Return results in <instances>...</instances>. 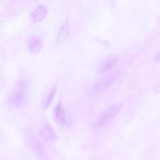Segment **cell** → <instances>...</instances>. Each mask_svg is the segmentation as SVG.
Here are the masks:
<instances>
[{
  "instance_id": "6da1fadb",
  "label": "cell",
  "mask_w": 160,
  "mask_h": 160,
  "mask_svg": "<svg viewBox=\"0 0 160 160\" xmlns=\"http://www.w3.org/2000/svg\"><path fill=\"white\" fill-rule=\"evenodd\" d=\"M28 89L27 81L25 79L19 80L9 97V104L15 108L25 106L28 102Z\"/></svg>"
},
{
  "instance_id": "7a4b0ae2",
  "label": "cell",
  "mask_w": 160,
  "mask_h": 160,
  "mask_svg": "<svg viewBox=\"0 0 160 160\" xmlns=\"http://www.w3.org/2000/svg\"><path fill=\"white\" fill-rule=\"evenodd\" d=\"M123 107L122 102H118L107 108L94 123V127L101 128L104 127L117 116Z\"/></svg>"
},
{
  "instance_id": "3957f363",
  "label": "cell",
  "mask_w": 160,
  "mask_h": 160,
  "mask_svg": "<svg viewBox=\"0 0 160 160\" xmlns=\"http://www.w3.org/2000/svg\"><path fill=\"white\" fill-rule=\"evenodd\" d=\"M118 73L115 72L97 82L92 89V93L97 94L110 87L118 78Z\"/></svg>"
},
{
  "instance_id": "277c9868",
  "label": "cell",
  "mask_w": 160,
  "mask_h": 160,
  "mask_svg": "<svg viewBox=\"0 0 160 160\" xmlns=\"http://www.w3.org/2000/svg\"><path fill=\"white\" fill-rule=\"evenodd\" d=\"M118 58L117 56H111L103 60L98 65L97 71L98 74L101 75L112 69L118 62Z\"/></svg>"
},
{
  "instance_id": "5b68a950",
  "label": "cell",
  "mask_w": 160,
  "mask_h": 160,
  "mask_svg": "<svg viewBox=\"0 0 160 160\" xmlns=\"http://www.w3.org/2000/svg\"><path fill=\"white\" fill-rule=\"evenodd\" d=\"M47 14L48 10L46 6L40 5L31 12L30 18L32 22L37 23L43 20Z\"/></svg>"
},
{
  "instance_id": "8992f818",
  "label": "cell",
  "mask_w": 160,
  "mask_h": 160,
  "mask_svg": "<svg viewBox=\"0 0 160 160\" xmlns=\"http://www.w3.org/2000/svg\"><path fill=\"white\" fill-rule=\"evenodd\" d=\"M41 136L48 142H56L57 140V136L52 126L46 123L43 125L40 132Z\"/></svg>"
},
{
  "instance_id": "52a82bcc",
  "label": "cell",
  "mask_w": 160,
  "mask_h": 160,
  "mask_svg": "<svg viewBox=\"0 0 160 160\" xmlns=\"http://www.w3.org/2000/svg\"><path fill=\"white\" fill-rule=\"evenodd\" d=\"M42 41L39 36H32L28 41V49L29 52L32 54L39 53L42 50Z\"/></svg>"
},
{
  "instance_id": "ba28073f",
  "label": "cell",
  "mask_w": 160,
  "mask_h": 160,
  "mask_svg": "<svg viewBox=\"0 0 160 160\" xmlns=\"http://www.w3.org/2000/svg\"><path fill=\"white\" fill-rule=\"evenodd\" d=\"M53 118L57 123L63 124L66 122L65 111L61 103L57 104L53 110Z\"/></svg>"
},
{
  "instance_id": "9c48e42d",
  "label": "cell",
  "mask_w": 160,
  "mask_h": 160,
  "mask_svg": "<svg viewBox=\"0 0 160 160\" xmlns=\"http://www.w3.org/2000/svg\"><path fill=\"white\" fill-rule=\"evenodd\" d=\"M70 33L69 24L67 23H64L59 33L57 40V43L59 45H61L65 42L69 37Z\"/></svg>"
},
{
  "instance_id": "30bf717a",
  "label": "cell",
  "mask_w": 160,
  "mask_h": 160,
  "mask_svg": "<svg viewBox=\"0 0 160 160\" xmlns=\"http://www.w3.org/2000/svg\"><path fill=\"white\" fill-rule=\"evenodd\" d=\"M57 85H55L49 91L48 95L46 101L45 103V109H46L48 108V107L51 104L53 99H54V96H55V93L57 89Z\"/></svg>"
},
{
  "instance_id": "8fae6325",
  "label": "cell",
  "mask_w": 160,
  "mask_h": 160,
  "mask_svg": "<svg viewBox=\"0 0 160 160\" xmlns=\"http://www.w3.org/2000/svg\"><path fill=\"white\" fill-rule=\"evenodd\" d=\"M34 149L36 151L37 154L39 157L43 159H47L46 152H45L44 148L42 147L41 144H40L38 141H36L34 144Z\"/></svg>"
},
{
  "instance_id": "7c38bea8",
  "label": "cell",
  "mask_w": 160,
  "mask_h": 160,
  "mask_svg": "<svg viewBox=\"0 0 160 160\" xmlns=\"http://www.w3.org/2000/svg\"><path fill=\"white\" fill-rule=\"evenodd\" d=\"M154 62L155 63L160 62V52L158 53V55L155 57V59H154Z\"/></svg>"
},
{
  "instance_id": "4fadbf2b",
  "label": "cell",
  "mask_w": 160,
  "mask_h": 160,
  "mask_svg": "<svg viewBox=\"0 0 160 160\" xmlns=\"http://www.w3.org/2000/svg\"><path fill=\"white\" fill-rule=\"evenodd\" d=\"M155 92L156 93H160V81L157 84V86L155 87Z\"/></svg>"
}]
</instances>
